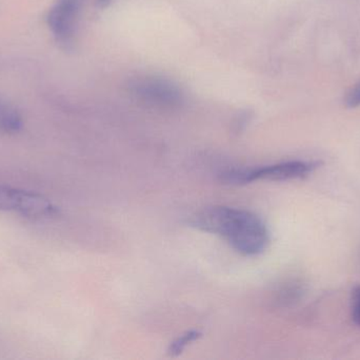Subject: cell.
Returning <instances> with one entry per match:
<instances>
[{
  "label": "cell",
  "mask_w": 360,
  "mask_h": 360,
  "mask_svg": "<svg viewBox=\"0 0 360 360\" xmlns=\"http://www.w3.org/2000/svg\"><path fill=\"white\" fill-rule=\"evenodd\" d=\"M193 226L222 237L237 253L257 256L270 244V232L262 218L245 209L207 207L193 217Z\"/></svg>",
  "instance_id": "obj_1"
},
{
  "label": "cell",
  "mask_w": 360,
  "mask_h": 360,
  "mask_svg": "<svg viewBox=\"0 0 360 360\" xmlns=\"http://www.w3.org/2000/svg\"><path fill=\"white\" fill-rule=\"evenodd\" d=\"M319 166V163L313 161H287L257 168L233 169L222 173L221 181L226 184L243 185L259 180L287 181L302 179L308 177Z\"/></svg>",
  "instance_id": "obj_2"
},
{
  "label": "cell",
  "mask_w": 360,
  "mask_h": 360,
  "mask_svg": "<svg viewBox=\"0 0 360 360\" xmlns=\"http://www.w3.org/2000/svg\"><path fill=\"white\" fill-rule=\"evenodd\" d=\"M0 211L25 217L46 218L56 213V207L41 194L0 185Z\"/></svg>",
  "instance_id": "obj_3"
},
{
  "label": "cell",
  "mask_w": 360,
  "mask_h": 360,
  "mask_svg": "<svg viewBox=\"0 0 360 360\" xmlns=\"http://www.w3.org/2000/svg\"><path fill=\"white\" fill-rule=\"evenodd\" d=\"M82 0H57L49 13V27L61 44H69L75 31Z\"/></svg>",
  "instance_id": "obj_4"
},
{
  "label": "cell",
  "mask_w": 360,
  "mask_h": 360,
  "mask_svg": "<svg viewBox=\"0 0 360 360\" xmlns=\"http://www.w3.org/2000/svg\"><path fill=\"white\" fill-rule=\"evenodd\" d=\"M22 120L16 109L0 99V133L8 135L20 130Z\"/></svg>",
  "instance_id": "obj_5"
},
{
  "label": "cell",
  "mask_w": 360,
  "mask_h": 360,
  "mask_svg": "<svg viewBox=\"0 0 360 360\" xmlns=\"http://www.w3.org/2000/svg\"><path fill=\"white\" fill-rule=\"evenodd\" d=\"M201 335H202L201 332L196 331V330H192V331H188L182 334L181 336H179L176 340H174V342L170 345V348H169L168 350L169 355H171V356H177V355L181 354L186 347L190 346L192 342L198 340L199 338L201 337Z\"/></svg>",
  "instance_id": "obj_6"
},
{
  "label": "cell",
  "mask_w": 360,
  "mask_h": 360,
  "mask_svg": "<svg viewBox=\"0 0 360 360\" xmlns=\"http://www.w3.org/2000/svg\"><path fill=\"white\" fill-rule=\"evenodd\" d=\"M352 316L354 323L360 325V285L352 292Z\"/></svg>",
  "instance_id": "obj_7"
},
{
  "label": "cell",
  "mask_w": 360,
  "mask_h": 360,
  "mask_svg": "<svg viewBox=\"0 0 360 360\" xmlns=\"http://www.w3.org/2000/svg\"><path fill=\"white\" fill-rule=\"evenodd\" d=\"M346 104L350 108H355L360 105V84L348 93L346 97Z\"/></svg>",
  "instance_id": "obj_8"
},
{
  "label": "cell",
  "mask_w": 360,
  "mask_h": 360,
  "mask_svg": "<svg viewBox=\"0 0 360 360\" xmlns=\"http://www.w3.org/2000/svg\"><path fill=\"white\" fill-rule=\"evenodd\" d=\"M101 1H107V0H101Z\"/></svg>",
  "instance_id": "obj_9"
}]
</instances>
